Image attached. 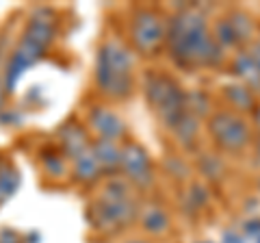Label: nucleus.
I'll list each match as a JSON object with an SVG mask.
<instances>
[{
	"label": "nucleus",
	"instance_id": "7c9ffc66",
	"mask_svg": "<svg viewBox=\"0 0 260 243\" xmlns=\"http://www.w3.org/2000/svg\"><path fill=\"white\" fill-rule=\"evenodd\" d=\"M7 92H5V85H3V70H0V113L7 109Z\"/></svg>",
	"mask_w": 260,
	"mask_h": 243
},
{
	"label": "nucleus",
	"instance_id": "20e7f679",
	"mask_svg": "<svg viewBox=\"0 0 260 243\" xmlns=\"http://www.w3.org/2000/svg\"><path fill=\"white\" fill-rule=\"evenodd\" d=\"M141 89L150 111L167 131H172L189 113L186 111V89L169 72L148 70L141 80Z\"/></svg>",
	"mask_w": 260,
	"mask_h": 243
},
{
	"label": "nucleus",
	"instance_id": "4be33fe9",
	"mask_svg": "<svg viewBox=\"0 0 260 243\" xmlns=\"http://www.w3.org/2000/svg\"><path fill=\"white\" fill-rule=\"evenodd\" d=\"M210 202V191L204 183H198L193 180L189 183V187H186V193H184V213L186 215H198L202 208H206Z\"/></svg>",
	"mask_w": 260,
	"mask_h": 243
},
{
	"label": "nucleus",
	"instance_id": "f3484780",
	"mask_svg": "<svg viewBox=\"0 0 260 243\" xmlns=\"http://www.w3.org/2000/svg\"><path fill=\"white\" fill-rule=\"evenodd\" d=\"M225 15H228V20H230V24H232L234 33H237V37H239L241 50H243V48H249L258 39V28L260 26L256 24V18L249 11L241 9V7H237V9H230Z\"/></svg>",
	"mask_w": 260,
	"mask_h": 243
},
{
	"label": "nucleus",
	"instance_id": "473e14b6",
	"mask_svg": "<svg viewBox=\"0 0 260 243\" xmlns=\"http://www.w3.org/2000/svg\"><path fill=\"white\" fill-rule=\"evenodd\" d=\"M251 148H254V159H256V163L260 165V137H258V135L254 137V143H251Z\"/></svg>",
	"mask_w": 260,
	"mask_h": 243
},
{
	"label": "nucleus",
	"instance_id": "f704fd0d",
	"mask_svg": "<svg viewBox=\"0 0 260 243\" xmlns=\"http://www.w3.org/2000/svg\"><path fill=\"white\" fill-rule=\"evenodd\" d=\"M198 243H213V241H198Z\"/></svg>",
	"mask_w": 260,
	"mask_h": 243
},
{
	"label": "nucleus",
	"instance_id": "72a5a7b5",
	"mask_svg": "<svg viewBox=\"0 0 260 243\" xmlns=\"http://www.w3.org/2000/svg\"><path fill=\"white\" fill-rule=\"evenodd\" d=\"M126 243H154V241H150V239H130Z\"/></svg>",
	"mask_w": 260,
	"mask_h": 243
},
{
	"label": "nucleus",
	"instance_id": "0eeeda50",
	"mask_svg": "<svg viewBox=\"0 0 260 243\" xmlns=\"http://www.w3.org/2000/svg\"><path fill=\"white\" fill-rule=\"evenodd\" d=\"M56 37H59V15H56V11L50 7H37L28 15L22 35L13 48L35 66L54 46Z\"/></svg>",
	"mask_w": 260,
	"mask_h": 243
},
{
	"label": "nucleus",
	"instance_id": "4468645a",
	"mask_svg": "<svg viewBox=\"0 0 260 243\" xmlns=\"http://www.w3.org/2000/svg\"><path fill=\"white\" fill-rule=\"evenodd\" d=\"M91 152L102 169L104 178L119 176L121 169V143L119 141H109V139H93L91 141Z\"/></svg>",
	"mask_w": 260,
	"mask_h": 243
},
{
	"label": "nucleus",
	"instance_id": "412c9836",
	"mask_svg": "<svg viewBox=\"0 0 260 243\" xmlns=\"http://www.w3.org/2000/svg\"><path fill=\"white\" fill-rule=\"evenodd\" d=\"M20 169L13 165V161L0 157V206L9 202L20 189Z\"/></svg>",
	"mask_w": 260,
	"mask_h": 243
},
{
	"label": "nucleus",
	"instance_id": "a878e982",
	"mask_svg": "<svg viewBox=\"0 0 260 243\" xmlns=\"http://www.w3.org/2000/svg\"><path fill=\"white\" fill-rule=\"evenodd\" d=\"M0 122L7 124V126H20L22 124V113L18 109L9 107V109H5L3 113H0Z\"/></svg>",
	"mask_w": 260,
	"mask_h": 243
},
{
	"label": "nucleus",
	"instance_id": "7ed1b4c3",
	"mask_svg": "<svg viewBox=\"0 0 260 243\" xmlns=\"http://www.w3.org/2000/svg\"><path fill=\"white\" fill-rule=\"evenodd\" d=\"M93 87L104 100L124 102L135 94V52L126 39L104 37L95 50Z\"/></svg>",
	"mask_w": 260,
	"mask_h": 243
},
{
	"label": "nucleus",
	"instance_id": "a211bd4d",
	"mask_svg": "<svg viewBox=\"0 0 260 243\" xmlns=\"http://www.w3.org/2000/svg\"><path fill=\"white\" fill-rule=\"evenodd\" d=\"M174 135V139L178 141V145H182L186 150H195L198 148V139H200V133H202V119L193 117L191 113L178 122V124L169 131Z\"/></svg>",
	"mask_w": 260,
	"mask_h": 243
},
{
	"label": "nucleus",
	"instance_id": "423d86ee",
	"mask_svg": "<svg viewBox=\"0 0 260 243\" xmlns=\"http://www.w3.org/2000/svg\"><path fill=\"white\" fill-rule=\"evenodd\" d=\"M206 133L215 148L225 155H243L254 143V128L249 119L225 107L217 109L206 119Z\"/></svg>",
	"mask_w": 260,
	"mask_h": 243
},
{
	"label": "nucleus",
	"instance_id": "cd10ccee",
	"mask_svg": "<svg viewBox=\"0 0 260 243\" xmlns=\"http://www.w3.org/2000/svg\"><path fill=\"white\" fill-rule=\"evenodd\" d=\"M221 243H245V237H243L241 232H237L234 228H230V230H225V232H223Z\"/></svg>",
	"mask_w": 260,
	"mask_h": 243
},
{
	"label": "nucleus",
	"instance_id": "c9c22d12",
	"mask_svg": "<svg viewBox=\"0 0 260 243\" xmlns=\"http://www.w3.org/2000/svg\"><path fill=\"white\" fill-rule=\"evenodd\" d=\"M258 42H260V28H258Z\"/></svg>",
	"mask_w": 260,
	"mask_h": 243
},
{
	"label": "nucleus",
	"instance_id": "f8f14e48",
	"mask_svg": "<svg viewBox=\"0 0 260 243\" xmlns=\"http://www.w3.org/2000/svg\"><path fill=\"white\" fill-rule=\"evenodd\" d=\"M228 70H230V74L237 78L239 83H243L256 96H260V70L254 63V59H251L247 48L234 52V56L228 61Z\"/></svg>",
	"mask_w": 260,
	"mask_h": 243
},
{
	"label": "nucleus",
	"instance_id": "2f4dec72",
	"mask_svg": "<svg viewBox=\"0 0 260 243\" xmlns=\"http://www.w3.org/2000/svg\"><path fill=\"white\" fill-rule=\"evenodd\" d=\"M24 243H42V234H39V232L24 234Z\"/></svg>",
	"mask_w": 260,
	"mask_h": 243
},
{
	"label": "nucleus",
	"instance_id": "e433bc0d",
	"mask_svg": "<svg viewBox=\"0 0 260 243\" xmlns=\"http://www.w3.org/2000/svg\"><path fill=\"white\" fill-rule=\"evenodd\" d=\"M256 243H260V237H258V239H256Z\"/></svg>",
	"mask_w": 260,
	"mask_h": 243
},
{
	"label": "nucleus",
	"instance_id": "aec40b11",
	"mask_svg": "<svg viewBox=\"0 0 260 243\" xmlns=\"http://www.w3.org/2000/svg\"><path fill=\"white\" fill-rule=\"evenodd\" d=\"M198 169H200V174L210 183H221L225 178V174H228V165H225L223 157L215 150L200 152L198 155Z\"/></svg>",
	"mask_w": 260,
	"mask_h": 243
},
{
	"label": "nucleus",
	"instance_id": "9d476101",
	"mask_svg": "<svg viewBox=\"0 0 260 243\" xmlns=\"http://www.w3.org/2000/svg\"><path fill=\"white\" fill-rule=\"evenodd\" d=\"M91 141H93V137L87 131V126L74 117L65 119L63 124L56 128V145H59L61 152L70 161L76 159L78 155H83V152H87L91 148Z\"/></svg>",
	"mask_w": 260,
	"mask_h": 243
},
{
	"label": "nucleus",
	"instance_id": "bb28decb",
	"mask_svg": "<svg viewBox=\"0 0 260 243\" xmlns=\"http://www.w3.org/2000/svg\"><path fill=\"white\" fill-rule=\"evenodd\" d=\"M0 243H24V237L15 228H3L0 230Z\"/></svg>",
	"mask_w": 260,
	"mask_h": 243
},
{
	"label": "nucleus",
	"instance_id": "c85d7f7f",
	"mask_svg": "<svg viewBox=\"0 0 260 243\" xmlns=\"http://www.w3.org/2000/svg\"><path fill=\"white\" fill-rule=\"evenodd\" d=\"M251 122H249V124H251V128H254V133L260 137V100H258V104H256V109L254 111H251Z\"/></svg>",
	"mask_w": 260,
	"mask_h": 243
},
{
	"label": "nucleus",
	"instance_id": "1a4fd4ad",
	"mask_svg": "<svg viewBox=\"0 0 260 243\" xmlns=\"http://www.w3.org/2000/svg\"><path fill=\"white\" fill-rule=\"evenodd\" d=\"M85 126L91 133L93 139H109V141H121L128 133L126 122L119 117L117 111H113L109 104L93 102L87 107L85 113Z\"/></svg>",
	"mask_w": 260,
	"mask_h": 243
},
{
	"label": "nucleus",
	"instance_id": "f257e3e1",
	"mask_svg": "<svg viewBox=\"0 0 260 243\" xmlns=\"http://www.w3.org/2000/svg\"><path fill=\"white\" fill-rule=\"evenodd\" d=\"M165 52L182 72L228 66V54L215 42L208 15L200 5H176L174 13L167 15Z\"/></svg>",
	"mask_w": 260,
	"mask_h": 243
},
{
	"label": "nucleus",
	"instance_id": "6ab92c4d",
	"mask_svg": "<svg viewBox=\"0 0 260 243\" xmlns=\"http://www.w3.org/2000/svg\"><path fill=\"white\" fill-rule=\"evenodd\" d=\"M186 111L193 117L206 122L217 111V107H215V100L210 96V92L198 87V89H186Z\"/></svg>",
	"mask_w": 260,
	"mask_h": 243
},
{
	"label": "nucleus",
	"instance_id": "f03ea898",
	"mask_svg": "<svg viewBox=\"0 0 260 243\" xmlns=\"http://www.w3.org/2000/svg\"><path fill=\"white\" fill-rule=\"evenodd\" d=\"M139 208L141 204L126 178L111 176L102 178L95 200L87 206V220L95 232L113 237L139 220Z\"/></svg>",
	"mask_w": 260,
	"mask_h": 243
},
{
	"label": "nucleus",
	"instance_id": "39448f33",
	"mask_svg": "<svg viewBox=\"0 0 260 243\" xmlns=\"http://www.w3.org/2000/svg\"><path fill=\"white\" fill-rule=\"evenodd\" d=\"M167 15L150 5H137L128 11L126 44L135 54L143 59H154L165 50Z\"/></svg>",
	"mask_w": 260,
	"mask_h": 243
},
{
	"label": "nucleus",
	"instance_id": "393cba45",
	"mask_svg": "<svg viewBox=\"0 0 260 243\" xmlns=\"http://www.w3.org/2000/svg\"><path fill=\"white\" fill-rule=\"evenodd\" d=\"M243 237L258 239L260 237V217H249L243 222Z\"/></svg>",
	"mask_w": 260,
	"mask_h": 243
},
{
	"label": "nucleus",
	"instance_id": "ddd939ff",
	"mask_svg": "<svg viewBox=\"0 0 260 243\" xmlns=\"http://www.w3.org/2000/svg\"><path fill=\"white\" fill-rule=\"evenodd\" d=\"M221 100L225 104V109L247 117V115H251V111L256 109L258 96L243 83H239V80H232V83H225L221 87Z\"/></svg>",
	"mask_w": 260,
	"mask_h": 243
},
{
	"label": "nucleus",
	"instance_id": "c756f323",
	"mask_svg": "<svg viewBox=\"0 0 260 243\" xmlns=\"http://www.w3.org/2000/svg\"><path fill=\"white\" fill-rule=\"evenodd\" d=\"M247 50H249V54H251V59H254V63L258 66V70H260V42H258V39L247 48Z\"/></svg>",
	"mask_w": 260,
	"mask_h": 243
},
{
	"label": "nucleus",
	"instance_id": "6e6552de",
	"mask_svg": "<svg viewBox=\"0 0 260 243\" xmlns=\"http://www.w3.org/2000/svg\"><path fill=\"white\" fill-rule=\"evenodd\" d=\"M119 176L126 178L133 189L148 191L154 185V163L148 148H143L137 141L121 143V169Z\"/></svg>",
	"mask_w": 260,
	"mask_h": 243
},
{
	"label": "nucleus",
	"instance_id": "5701e85b",
	"mask_svg": "<svg viewBox=\"0 0 260 243\" xmlns=\"http://www.w3.org/2000/svg\"><path fill=\"white\" fill-rule=\"evenodd\" d=\"M213 37L215 42L223 48V50H241V44H239V37L234 33L230 20H228V15H219V18L213 22Z\"/></svg>",
	"mask_w": 260,
	"mask_h": 243
},
{
	"label": "nucleus",
	"instance_id": "2eb2a0df",
	"mask_svg": "<svg viewBox=\"0 0 260 243\" xmlns=\"http://www.w3.org/2000/svg\"><path fill=\"white\" fill-rule=\"evenodd\" d=\"M39 165L46 178L50 180H63L70 176V159L63 155L56 143H48L39 152Z\"/></svg>",
	"mask_w": 260,
	"mask_h": 243
},
{
	"label": "nucleus",
	"instance_id": "dca6fc26",
	"mask_svg": "<svg viewBox=\"0 0 260 243\" xmlns=\"http://www.w3.org/2000/svg\"><path fill=\"white\" fill-rule=\"evenodd\" d=\"M70 176L74 178L78 185H85V187H91V185H95L98 180H102L104 178L91 148L70 161Z\"/></svg>",
	"mask_w": 260,
	"mask_h": 243
},
{
	"label": "nucleus",
	"instance_id": "9b49d317",
	"mask_svg": "<svg viewBox=\"0 0 260 243\" xmlns=\"http://www.w3.org/2000/svg\"><path fill=\"white\" fill-rule=\"evenodd\" d=\"M141 230L150 237H162L172 230V215L169 210L160 204V202H148V204H141L139 208V220Z\"/></svg>",
	"mask_w": 260,
	"mask_h": 243
},
{
	"label": "nucleus",
	"instance_id": "b1692460",
	"mask_svg": "<svg viewBox=\"0 0 260 243\" xmlns=\"http://www.w3.org/2000/svg\"><path fill=\"white\" fill-rule=\"evenodd\" d=\"M165 172L172 180H178V183H186L191 178V165L180 157V155H169L165 159Z\"/></svg>",
	"mask_w": 260,
	"mask_h": 243
}]
</instances>
